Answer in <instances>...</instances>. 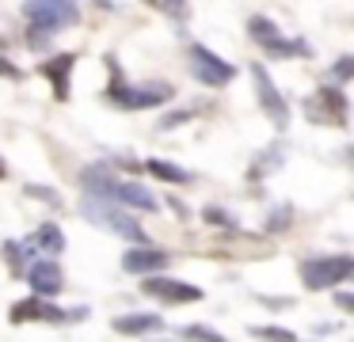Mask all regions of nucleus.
<instances>
[{
	"mask_svg": "<svg viewBox=\"0 0 354 342\" xmlns=\"http://www.w3.org/2000/svg\"><path fill=\"white\" fill-rule=\"evenodd\" d=\"M80 182H84V190H92V198H100V202H126V205H138V209H156V198L149 194L141 182H126L118 179L115 171H107V167H88L84 175H80Z\"/></svg>",
	"mask_w": 354,
	"mask_h": 342,
	"instance_id": "nucleus-1",
	"label": "nucleus"
},
{
	"mask_svg": "<svg viewBox=\"0 0 354 342\" xmlns=\"http://www.w3.org/2000/svg\"><path fill=\"white\" fill-rule=\"evenodd\" d=\"M80 213H84V217L92 220V225L107 228V232L122 236V240H133V243H141V247H145V243H149L145 228H141L138 220L130 217V213L115 209V205H111V202H100V198H84V205H80Z\"/></svg>",
	"mask_w": 354,
	"mask_h": 342,
	"instance_id": "nucleus-2",
	"label": "nucleus"
},
{
	"mask_svg": "<svg viewBox=\"0 0 354 342\" xmlns=\"http://www.w3.org/2000/svg\"><path fill=\"white\" fill-rule=\"evenodd\" d=\"M24 12H27V19H31L35 35H42V38L54 35V30L73 27V23L80 19V8L69 4V0H35V4L24 8Z\"/></svg>",
	"mask_w": 354,
	"mask_h": 342,
	"instance_id": "nucleus-3",
	"label": "nucleus"
},
{
	"mask_svg": "<svg viewBox=\"0 0 354 342\" xmlns=\"http://www.w3.org/2000/svg\"><path fill=\"white\" fill-rule=\"evenodd\" d=\"M354 274V258L351 255H331V258H313L301 266V281L308 289H331L339 281H346Z\"/></svg>",
	"mask_w": 354,
	"mask_h": 342,
	"instance_id": "nucleus-4",
	"label": "nucleus"
},
{
	"mask_svg": "<svg viewBox=\"0 0 354 342\" xmlns=\"http://www.w3.org/2000/svg\"><path fill=\"white\" fill-rule=\"evenodd\" d=\"M248 30H252L255 42H263V50L274 53V57H308V46L301 42V38H282L270 19H259V15H255V19L248 23Z\"/></svg>",
	"mask_w": 354,
	"mask_h": 342,
	"instance_id": "nucleus-5",
	"label": "nucleus"
},
{
	"mask_svg": "<svg viewBox=\"0 0 354 342\" xmlns=\"http://www.w3.org/2000/svg\"><path fill=\"white\" fill-rule=\"evenodd\" d=\"M111 103L126 106V111H138V106H160L171 99V88L168 84H145V88H126V84H111L107 91Z\"/></svg>",
	"mask_w": 354,
	"mask_h": 342,
	"instance_id": "nucleus-6",
	"label": "nucleus"
},
{
	"mask_svg": "<svg viewBox=\"0 0 354 342\" xmlns=\"http://www.w3.org/2000/svg\"><path fill=\"white\" fill-rule=\"evenodd\" d=\"M191 73L198 76L206 88H221V84L232 80L236 68H232L229 61H221L217 53H209L206 46H191Z\"/></svg>",
	"mask_w": 354,
	"mask_h": 342,
	"instance_id": "nucleus-7",
	"label": "nucleus"
},
{
	"mask_svg": "<svg viewBox=\"0 0 354 342\" xmlns=\"http://www.w3.org/2000/svg\"><path fill=\"white\" fill-rule=\"evenodd\" d=\"M305 111H308V118H313V122H331V126H346V99H343V91L331 88V84L316 91V99H308Z\"/></svg>",
	"mask_w": 354,
	"mask_h": 342,
	"instance_id": "nucleus-8",
	"label": "nucleus"
},
{
	"mask_svg": "<svg viewBox=\"0 0 354 342\" xmlns=\"http://www.w3.org/2000/svg\"><path fill=\"white\" fill-rule=\"evenodd\" d=\"M149 296H160L168 304H194L202 301V289L198 285H187V281H176V278H145L141 281Z\"/></svg>",
	"mask_w": 354,
	"mask_h": 342,
	"instance_id": "nucleus-9",
	"label": "nucleus"
},
{
	"mask_svg": "<svg viewBox=\"0 0 354 342\" xmlns=\"http://www.w3.org/2000/svg\"><path fill=\"white\" fill-rule=\"evenodd\" d=\"M252 76H255V88H259V103H263V111H267V118L274 122V126H286V122H290V106H286V99H282V95H278L274 80H270V76L263 73L259 61L252 65Z\"/></svg>",
	"mask_w": 354,
	"mask_h": 342,
	"instance_id": "nucleus-10",
	"label": "nucleus"
},
{
	"mask_svg": "<svg viewBox=\"0 0 354 342\" xmlns=\"http://www.w3.org/2000/svg\"><path fill=\"white\" fill-rule=\"evenodd\" d=\"M73 316H84V308H80V312H62L57 304H50V301H19V304H12V312H8L12 323H27V319L65 323V319H73Z\"/></svg>",
	"mask_w": 354,
	"mask_h": 342,
	"instance_id": "nucleus-11",
	"label": "nucleus"
},
{
	"mask_svg": "<svg viewBox=\"0 0 354 342\" xmlns=\"http://www.w3.org/2000/svg\"><path fill=\"white\" fill-rule=\"evenodd\" d=\"M168 266V251H156V247H133L122 255V270L130 274H149V270H164Z\"/></svg>",
	"mask_w": 354,
	"mask_h": 342,
	"instance_id": "nucleus-12",
	"label": "nucleus"
},
{
	"mask_svg": "<svg viewBox=\"0 0 354 342\" xmlns=\"http://www.w3.org/2000/svg\"><path fill=\"white\" fill-rule=\"evenodd\" d=\"M27 281H31V289L39 296H57L62 293V270H57L54 263H35L31 270H27Z\"/></svg>",
	"mask_w": 354,
	"mask_h": 342,
	"instance_id": "nucleus-13",
	"label": "nucleus"
},
{
	"mask_svg": "<svg viewBox=\"0 0 354 342\" xmlns=\"http://www.w3.org/2000/svg\"><path fill=\"white\" fill-rule=\"evenodd\" d=\"M73 65H77L73 53H57V57L42 61V73L54 80V95L57 99H69V73H73Z\"/></svg>",
	"mask_w": 354,
	"mask_h": 342,
	"instance_id": "nucleus-14",
	"label": "nucleus"
},
{
	"mask_svg": "<svg viewBox=\"0 0 354 342\" xmlns=\"http://www.w3.org/2000/svg\"><path fill=\"white\" fill-rule=\"evenodd\" d=\"M164 327V319L160 316H153V312H138V316H122V319H115V331L118 334H149V331H160Z\"/></svg>",
	"mask_w": 354,
	"mask_h": 342,
	"instance_id": "nucleus-15",
	"label": "nucleus"
},
{
	"mask_svg": "<svg viewBox=\"0 0 354 342\" xmlns=\"http://www.w3.org/2000/svg\"><path fill=\"white\" fill-rule=\"evenodd\" d=\"M35 247H42V251H50V255H57V251L65 247V236H62V228L57 225H42L39 232H35Z\"/></svg>",
	"mask_w": 354,
	"mask_h": 342,
	"instance_id": "nucleus-16",
	"label": "nucleus"
},
{
	"mask_svg": "<svg viewBox=\"0 0 354 342\" xmlns=\"http://www.w3.org/2000/svg\"><path fill=\"white\" fill-rule=\"evenodd\" d=\"M145 171H149V175H160L164 182H179V187H183V182H191V175H187L183 167L164 164V160H149V164H145Z\"/></svg>",
	"mask_w": 354,
	"mask_h": 342,
	"instance_id": "nucleus-17",
	"label": "nucleus"
},
{
	"mask_svg": "<svg viewBox=\"0 0 354 342\" xmlns=\"http://www.w3.org/2000/svg\"><path fill=\"white\" fill-rule=\"evenodd\" d=\"M183 339H187V342H225L221 334H214L209 327H202V323H191V327L183 331Z\"/></svg>",
	"mask_w": 354,
	"mask_h": 342,
	"instance_id": "nucleus-18",
	"label": "nucleus"
},
{
	"mask_svg": "<svg viewBox=\"0 0 354 342\" xmlns=\"http://www.w3.org/2000/svg\"><path fill=\"white\" fill-rule=\"evenodd\" d=\"M252 334H259V339H270V342H293V331H286V327H255Z\"/></svg>",
	"mask_w": 354,
	"mask_h": 342,
	"instance_id": "nucleus-19",
	"label": "nucleus"
},
{
	"mask_svg": "<svg viewBox=\"0 0 354 342\" xmlns=\"http://www.w3.org/2000/svg\"><path fill=\"white\" fill-rule=\"evenodd\" d=\"M4 258H8V266L19 274V270H24V263H27V251L16 247V243H4Z\"/></svg>",
	"mask_w": 354,
	"mask_h": 342,
	"instance_id": "nucleus-20",
	"label": "nucleus"
},
{
	"mask_svg": "<svg viewBox=\"0 0 354 342\" xmlns=\"http://www.w3.org/2000/svg\"><path fill=\"white\" fill-rule=\"evenodd\" d=\"M27 194L42 198V202H50V205H62V198H57V190H46V187H27Z\"/></svg>",
	"mask_w": 354,
	"mask_h": 342,
	"instance_id": "nucleus-21",
	"label": "nucleus"
},
{
	"mask_svg": "<svg viewBox=\"0 0 354 342\" xmlns=\"http://www.w3.org/2000/svg\"><path fill=\"white\" fill-rule=\"evenodd\" d=\"M156 8H160V12H168V15H176V19H183V15L191 12L187 4H156Z\"/></svg>",
	"mask_w": 354,
	"mask_h": 342,
	"instance_id": "nucleus-22",
	"label": "nucleus"
},
{
	"mask_svg": "<svg viewBox=\"0 0 354 342\" xmlns=\"http://www.w3.org/2000/svg\"><path fill=\"white\" fill-rule=\"evenodd\" d=\"M351 73H354V61H351V57H343V61L335 65V76H339V80H346Z\"/></svg>",
	"mask_w": 354,
	"mask_h": 342,
	"instance_id": "nucleus-23",
	"label": "nucleus"
},
{
	"mask_svg": "<svg viewBox=\"0 0 354 342\" xmlns=\"http://www.w3.org/2000/svg\"><path fill=\"white\" fill-rule=\"evenodd\" d=\"M335 304H339L343 312H351V308H354V296H351V293H339V296H335Z\"/></svg>",
	"mask_w": 354,
	"mask_h": 342,
	"instance_id": "nucleus-24",
	"label": "nucleus"
},
{
	"mask_svg": "<svg viewBox=\"0 0 354 342\" xmlns=\"http://www.w3.org/2000/svg\"><path fill=\"white\" fill-rule=\"evenodd\" d=\"M0 73H8V76H16V80H24V73H19V68H12L8 61H0Z\"/></svg>",
	"mask_w": 354,
	"mask_h": 342,
	"instance_id": "nucleus-25",
	"label": "nucleus"
},
{
	"mask_svg": "<svg viewBox=\"0 0 354 342\" xmlns=\"http://www.w3.org/2000/svg\"><path fill=\"white\" fill-rule=\"evenodd\" d=\"M4 171H8V167H4V160H0V179H4Z\"/></svg>",
	"mask_w": 354,
	"mask_h": 342,
	"instance_id": "nucleus-26",
	"label": "nucleus"
}]
</instances>
